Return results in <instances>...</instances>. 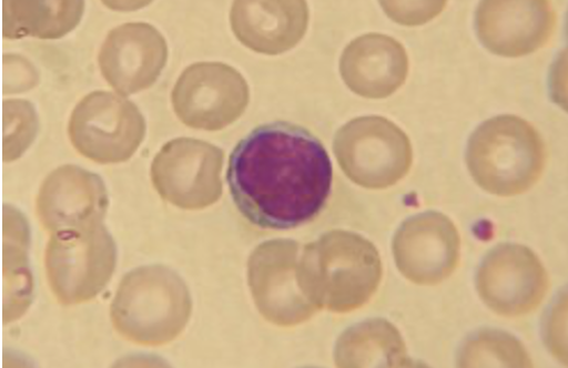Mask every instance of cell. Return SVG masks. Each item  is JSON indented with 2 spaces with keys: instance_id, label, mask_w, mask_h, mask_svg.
I'll list each match as a JSON object with an SVG mask.
<instances>
[{
  "instance_id": "obj_16",
  "label": "cell",
  "mask_w": 568,
  "mask_h": 368,
  "mask_svg": "<svg viewBox=\"0 0 568 368\" xmlns=\"http://www.w3.org/2000/svg\"><path fill=\"white\" fill-rule=\"evenodd\" d=\"M231 17L233 30L245 47L275 55L303 39L308 8L304 2L235 3Z\"/></svg>"
},
{
  "instance_id": "obj_6",
  "label": "cell",
  "mask_w": 568,
  "mask_h": 368,
  "mask_svg": "<svg viewBox=\"0 0 568 368\" xmlns=\"http://www.w3.org/2000/svg\"><path fill=\"white\" fill-rule=\"evenodd\" d=\"M334 151L344 173L368 190L394 186L408 173L413 160L408 136L378 116L353 120L343 126Z\"/></svg>"
},
{
  "instance_id": "obj_2",
  "label": "cell",
  "mask_w": 568,
  "mask_h": 368,
  "mask_svg": "<svg viewBox=\"0 0 568 368\" xmlns=\"http://www.w3.org/2000/svg\"><path fill=\"white\" fill-rule=\"evenodd\" d=\"M381 279L382 263L374 244L343 231L306 245L297 267V283L305 298L316 309L339 314L365 306Z\"/></svg>"
},
{
  "instance_id": "obj_11",
  "label": "cell",
  "mask_w": 568,
  "mask_h": 368,
  "mask_svg": "<svg viewBox=\"0 0 568 368\" xmlns=\"http://www.w3.org/2000/svg\"><path fill=\"white\" fill-rule=\"evenodd\" d=\"M548 276L538 256L525 246L506 244L493 249L478 274V289L497 314L515 317L535 310L548 290Z\"/></svg>"
},
{
  "instance_id": "obj_10",
  "label": "cell",
  "mask_w": 568,
  "mask_h": 368,
  "mask_svg": "<svg viewBox=\"0 0 568 368\" xmlns=\"http://www.w3.org/2000/svg\"><path fill=\"white\" fill-rule=\"evenodd\" d=\"M300 244L277 239L260 245L248 260V285L260 313L278 326L310 319L316 308L297 283Z\"/></svg>"
},
{
  "instance_id": "obj_14",
  "label": "cell",
  "mask_w": 568,
  "mask_h": 368,
  "mask_svg": "<svg viewBox=\"0 0 568 368\" xmlns=\"http://www.w3.org/2000/svg\"><path fill=\"white\" fill-rule=\"evenodd\" d=\"M109 200L102 180L79 167H61L44 183L39 197V215L50 232L99 224Z\"/></svg>"
},
{
  "instance_id": "obj_12",
  "label": "cell",
  "mask_w": 568,
  "mask_h": 368,
  "mask_svg": "<svg viewBox=\"0 0 568 368\" xmlns=\"http://www.w3.org/2000/svg\"><path fill=\"white\" fill-rule=\"evenodd\" d=\"M396 263L402 274L419 285L446 279L457 267L459 237L452 221L436 212L413 216L394 241Z\"/></svg>"
},
{
  "instance_id": "obj_17",
  "label": "cell",
  "mask_w": 568,
  "mask_h": 368,
  "mask_svg": "<svg viewBox=\"0 0 568 368\" xmlns=\"http://www.w3.org/2000/svg\"><path fill=\"white\" fill-rule=\"evenodd\" d=\"M339 367L409 366L398 329L384 319L354 325L339 338L335 350Z\"/></svg>"
},
{
  "instance_id": "obj_13",
  "label": "cell",
  "mask_w": 568,
  "mask_h": 368,
  "mask_svg": "<svg viewBox=\"0 0 568 368\" xmlns=\"http://www.w3.org/2000/svg\"><path fill=\"white\" fill-rule=\"evenodd\" d=\"M555 23L548 2H485L477 12L479 39L504 57H521L542 48Z\"/></svg>"
},
{
  "instance_id": "obj_18",
  "label": "cell",
  "mask_w": 568,
  "mask_h": 368,
  "mask_svg": "<svg viewBox=\"0 0 568 368\" xmlns=\"http://www.w3.org/2000/svg\"><path fill=\"white\" fill-rule=\"evenodd\" d=\"M109 41L120 48L105 43L102 54H112V59H100L104 76L110 78L119 68L123 75H136L142 89L151 86L159 78L166 62V43L161 33L149 24H142L139 41H118L112 33Z\"/></svg>"
},
{
  "instance_id": "obj_4",
  "label": "cell",
  "mask_w": 568,
  "mask_h": 368,
  "mask_svg": "<svg viewBox=\"0 0 568 368\" xmlns=\"http://www.w3.org/2000/svg\"><path fill=\"white\" fill-rule=\"evenodd\" d=\"M544 142L527 122L500 116L484 123L468 149L470 172L481 188L497 196L528 191L542 174Z\"/></svg>"
},
{
  "instance_id": "obj_19",
  "label": "cell",
  "mask_w": 568,
  "mask_h": 368,
  "mask_svg": "<svg viewBox=\"0 0 568 368\" xmlns=\"http://www.w3.org/2000/svg\"><path fill=\"white\" fill-rule=\"evenodd\" d=\"M460 359L462 366H530L523 347L511 337L499 333H486L471 340Z\"/></svg>"
},
{
  "instance_id": "obj_15",
  "label": "cell",
  "mask_w": 568,
  "mask_h": 368,
  "mask_svg": "<svg viewBox=\"0 0 568 368\" xmlns=\"http://www.w3.org/2000/svg\"><path fill=\"white\" fill-rule=\"evenodd\" d=\"M341 73L354 93L383 99L394 94L405 83L408 57L396 40L381 33H369L345 49Z\"/></svg>"
},
{
  "instance_id": "obj_7",
  "label": "cell",
  "mask_w": 568,
  "mask_h": 368,
  "mask_svg": "<svg viewBox=\"0 0 568 368\" xmlns=\"http://www.w3.org/2000/svg\"><path fill=\"white\" fill-rule=\"evenodd\" d=\"M224 152L195 139L166 143L152 165V178L159 194L185 209L215 204L223 194L221 173Z\"/></svg>"
},
{
  "instance_id": "obj_3",
  "label": "cell",
  "mask_w": 568,
  "mask_h": 368,
  "mask_svg": "<svg viewBox=\"0 0 568 368\" xmlns=\"http://www.w3.org/2000/svg\"><path fill=\"white\" fill-rule=\"evenodd\" d=\"M191 314L186 283L163 266L141 267L125 275L111 308L118 333L144 346L174 340L185 329Z\"/></svg>"
},
{
  "instance_id": "obj_8",
  "label": "cell",
  "mask_w": 568,
  "mask_h": 368,
  "mask_svg": "<svg viewBox=\"0 0 568 368\" xmlns=\"http://www.w3.org/2000/svg\"><path fill=\"white\" fill-rule=\"evenodd\" d=\"M93 94L71 116L69 135L77 150L99 163L129 160L145 136V121L130 102Z\"/></svg>"
},
{
  "instance_id": "obj_5",
  "label": "cell",
  "mask_w": 568,
  "mask_h": 368,
  "mask_svg": "<svg viewBox=\"0 0 568 368\" xmlns=\"http://www.w3.org/2000/svg\"><path fill=\"white\" fill-rule=\"evenodd\" d=\"M48 280L62 305H80L95 298L116 266V247L100 224L57 233L49 243Z\"/></svg>"
},
{
  "instance_id": "obj_1",
  "label": "cell",
  "mask_w": 568,
  "mask_h": 368,
  "mask_svg": "<svg viewBox=\"0 0 568 368\" xmlns=\"http://www.w3.org/2000/svg\"><path fill=\"white\" fill-rule=\"evenodd\" d=\"M226 178L246 219L263 229L287 231L310 223L324 209L333 165L312 133L275 122L258 126L235 146Z\"/></svg>"
},
{
  "instance_id": "obj_9",
  "label": "cell",
  "mask_w": 568,
  "mask_h": 368,
  "mask_svg": "<svg viewBox=\"0 0 568 368\" xmlns=\"http://www.w3.org/2000/svg\"><path fill=\"white\" fill-rule=\"evenodd\" d=\"M175 114L187 126L220 131L234 123L248 102V89L235 69L224 63L187 68L172 93Z\"/></svg>"
}]
</instances>
